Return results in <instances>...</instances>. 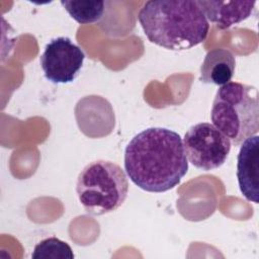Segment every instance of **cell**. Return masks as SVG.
Returning <instances> with one entry per match:
<instances>
[{"mask_svg": "<svg viewBox=\"0 0 259 259\" xmlns=\"http://www.w3.org/2000/svg\"><path fill=\"white\" fill-rule=\"evenodd\" d=\"M210 119L234 146H240L247 138L257 135L259 131L257 88L239 82L222 85L212 102Z\"/></svg>", "mask_w": 259, "mask_h": 259, "instance_id": "3", "label": "cell"}, {"mask_svg": "<svg viewBox=\"0 0 259 259\" xmlns=\"http://www.w3.org/2000/svg\"><path fill=\"white\" fill-rule=\"evenodd\" d=\"M33 259H73L74 253L68 243L50 237L38 242L33 249Z\"/></svg>", "mask_w": 259, "mask_h": 259, "instance_id": "11", "label": "cell"}, {"mask_svg": "<svg viewBox=\"0 0 259 259\" xmlns=\"http://www.w3.org/2000/svg\"><path fill=\"white\" fill-rule=\"evenodd\" d=\"M236 67V58L226 49H213L204 57L200 66L199 80L205 84L225 85L231 82Z\"/></svg>", "mask_w": 259, "mask_h": 259, "instance_id": "9", "label": "cell"}, {"mask_svg": "<svg viewBox=\"0 0 259 259\" xmlns=\"http://www.w3.org/2000/svg\"><path fill=\"white\" fill-rule=\"evenodd\" d=\"M128 181L124 171L111 161L96 160L79 173L76 193L85 211L102 215L116 210L125 200Z\"/></svg>", "mask_w": 259, "mask_h": 259, "instance_id": "4", "label": "cell"}, {"mask_svg": "<svg viewBox=\"0 0 259 259\" xmlns=\"http://www.w3.org/2000/svg\"><path fill=\"white\" fill-rule=\"evenodd\" d=\"M147 38L164 49L183 51L205 40L209 24L192 0H151L138 14Z\"/></svg>", "mask_w": 259, "mask_h": 259, "instance_id": "2", "label": "cell"}, {"mask_svg": "<svg viewBox=\"0 0 259 259\" xmlns=\"http://www.w3.org/2000/svg\"><path fill=\"white\" fill-rule=\"evenodd\" d=\"M183 146L188 162L203 171L220 168L231 151V141L209 122L192 125L184 135Z\"/></svg>", "mask_w": 259, "mask_h": 259, "instance_id": "5", "label": "cell"}, {"mask_svg": "<svg viewBox=\"0 0 259 259\" xmlns=\"http://www.w3.org/2000/svg\"><path fill=\"white\" fill-rule=\"evenodd\" d=\"M61 4L69 15L80 24L99 21L105 11V2L97 0H62Z\"/></svg>", "mask_w": 259, "mask_h": 259, "instance_id": "10", "label": "cell"}, {"mask_svg": "<svg viewBox=\"0 0 259 259\" xmlns=\"http://www.w3.org/2000/svg\"><path fill=\"white\" fill-rule=\"evenodd\" d=\"M124 169L134 184L161 193L177 186L188 171L183 141L166 127H149L136 135L124 150Z\"/></svg>", "mask_w": 259, "mask_h": 259, "instance_id": "1", "label": "cell"}, {"mask_svg": "<svg viewBox=\"0 0 259 259\" xmlns=\"http://www.w3.org/2000/svg\"><path fill=\"white\" fill-rule=\"evenodd\" d=\"M85 54L67 36L53 38L45 48L39 62L45 77L55 84L73 82L83 66Z\"/></svg>", "mask_w": 259, "mask_h": 259, "instance_id": "6", "label": "cell"}, {"mask_svg": "<svg viewBox=\"0 0 259 259\" xmlns=\"http://www.w3.org/2000/svg\"><path fill=\"white\" fill-rule=\"evenodd\" d=\"M196 2L205 18L213 23L219 29H226L249 18L253 13L256 4V1L250 0H198Z\"/></svg>", "mask_w": 259, "mask_h": 259, "instance_id": "8", "label": "cell"}, {"mask_svg": "<svg viewBox=\"0 0 259 259\" xmlns=\"http://www.w3.org/2000/svg\"><path fill=\"white\" fill-rule=\"evenodd\" d=\"M237 158V178L243 196L254 203L259 201V137L247 138Z\"/></svg>", "mask_w": 259, "mask_h": 259, "instance_id": "7", "label": "cell"}]
</instances>
